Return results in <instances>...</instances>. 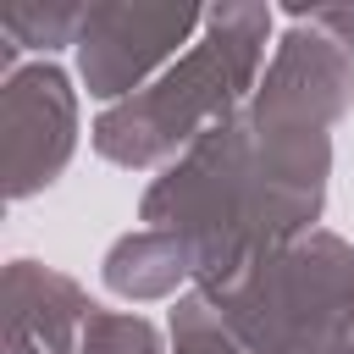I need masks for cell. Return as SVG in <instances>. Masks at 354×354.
<instances>
[{
  "label": "cell",
  "instance_id": "obj_12",
  "mask_svg": "<svg viewBox=\"0 0 354 354\" xmlns=\"http://www.w3.org/2000/svg\"><path fill=\"white\" fill-rule=\"evenodd\" d=\"M288 22H304V28H315V33H326L332 44H343L348 55H354V6H288Z\"/></svg>",
  "mask_w": 354,
  "mask_h": 354
},
{
  "label": "cell",
  "instance_id": "obj_13",
  "mask_svg": "<svg viewBox=\"0 0 354 354\" xmlns=\"http://www.w3.org/2000/svg\"><path fill=\"white\" fill-rule=\"evenodd\" d=\"M6 354H39L33 343H22V337H6Z\"/></svg>",
  "mask_w": 354,
  "mask_h": 354
},
{
  "label": "cell",
  "instance_id": "obj_2",
  "mask_svg": "<svg viewBox=\"0 0 354 354\" xmlns=\"http://www.w3.org/2000/svg\"><path fill=\"white\" fill-rule=\"evenodd\" d=\"M271 22H277L271 6H249V0L210 6L205 33L188 55H177L155 83H144L138 94H127L94 116V127H88L94 155L111 166H127V171H149V166L166 171L216 122H227L232 111H243L254 100Z\"/></svg>",
  "mask_w": 354,
  "mask_h": 354
},
{
  "label": "cell",
  "instance_id": "obj_3",
  "mask_svg": "<svg viewBox=\"0 0 354 354\" xmlns=\"http://www.w3.org/2000/svg\"><path fill=\"white\" fill-rule=\"evenodd\" d=\"M205 293L249 354H354V243L326 227Z\"/></svg>",
  "mask_w": 354,
  "mask_h": 354
},
{
  "label": "cell",
  "instance_id": "obj_4",
  "mask_svg": "<svg viewBox=\"0 0 354 354\" xmlns=\"http://www.w3.org/2000/svg\"><path fill=\"white\" fill-rule=\"evenodd\" d=\"M205 28V11L194 6H166V0H100L83 11L77 28V77L94 100L116 105L155 83L171 61L177 44H188Z\"/></svg>",
  "mask_w": 354,
  "mask_h": 354
},
{
  "label": "cell",
  "instance_id": "obj_8",
  "mask_svg": "<svg viewBox=\"0 0 354 354\" xmlns=\"http://www.w3.org/2000/svg\"><path fill=\"white\" fill-rule=\"evenodd\" d=\"M100 282L116 293V299H133V304H149V299H183L188 282H194V260H188V243L177 232H160V227H133L122 232L105 260H100Z\"/></svg>",
  "mask_w": 354,
  "mask_h": 354
},
{
  "label": "cell",
  "instance_id": "obj_7",
  "mask_svg": "<svg viewBox=\"0 0 354 354\" xmlns=\"http://www.w3.org/2000/svg\"><path fill=\"white\" fill-rule=\"evenodd\" d=\"M0 315H6V337L33 343L39 354H77L94 304L66 271L39 260H11L0 282Z\"/></svg>",
  "mask_w": 354,
  "mask_h": 354
},
{
  "label": "cell",
  "instance_id": "obj_6",
  "mask_svg": "<svg viewBox=\"0 0 354 354\" xmlns=\"http://www.w3.org/2000/svg\"><path fill=\"white\" fill-rule=\"evenodd\" d=\"M348 111H354V55L343 44H332L326 33L288 22V33L271 50V66L260 72L249 116L266 127L326 133Z\"/></svg>",
  "mask_w": 354,
  "mask_h": 354
},
{
  "label": "cell",
  "instance_id": "obj_11",
  "mask_svg": "<svg viewBox=\"0 0 354 354\" xmlns=\"http://www.w3.org/2000/svg\"><path fill=\"white\" fill-rule=\"evenodd\" d=\"M77 354H166V343H160L155 321H144L133 310H100L94 304Z\"/></svg>",
  "mask_w": 354,
  "mask_h": 354
},
{
  "label": "cell",
  "instance_id": "obj_9",
  "mask_svg": "<svg viewBox=\"0 0 354 354\" xmlns=\"http://www.w3.org/2000/svg\"><path fill=\"white\" fill-rule=\"evenodd\" d=\"M83 11H88V6H72V0H50V6H6V11H0V33L17 39L22 50H39V55L50 61L55 50L77 44Z\"/></svg>",
  "mask_w": 354,
  "mask_h": 354
},
{
  "label": "cell",
  "instance_id": "obj_5",
  "mask_svg": "<svg viewBox=\"0 0 354 354\" xmlns=\"http://www.w3.org/2000/svg\"><path fill=\"white\" fill-rule=\"evenodd\" d=\"M77 149V88L55 61H33L0 88V171L6 199L44 194Z\"/></svg>",
  "mask_w": 354,
  "mask_h": 354
},
{
  "label": "cell",
  "instance_id": "obj_10",
  "mask_svg": "<svg viewBox=\"0 0 354 354\" xmlns=\"http://www.w3.org/2000/svg\"><path fill=\"white\" fill-rule=\"evenodd\" d=\"M171 348L177 354H249L238 343V332L227 326L221 304L205 293V288H188L177 304H171Z\"/></svg>",
  "mask_w": 354,
  "mask_h": 354
},
{
  "label": "cell",
  "instance_id": "obj_1",
  "mask_svg": "<svg viewBox=\"0 0 354 354\" xmlns=\"http://www.w3.org/2000/svg\"><path fill=\"white\" fill-rule=\"evenodd\" d=\"M326 133L266 127L243 105L144 188L138 221L188 243L194 288H221L243 266L315 232L326 210Z\"/></svg>",
  "mask_w": 354,
  "mask_h": 354
}]
</instances>
